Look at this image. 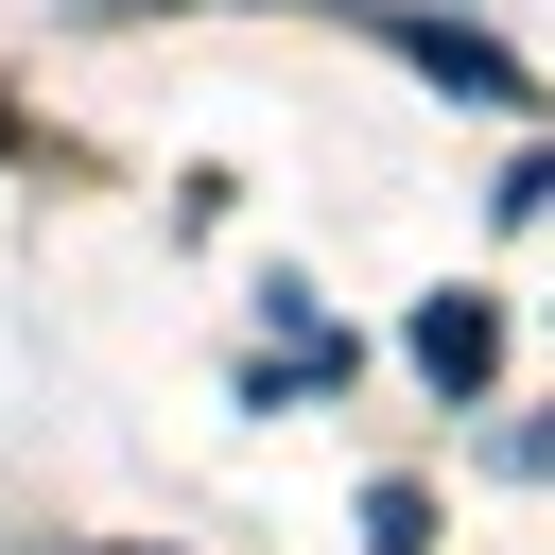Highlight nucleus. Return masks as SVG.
Here are the masks:
<instances>
[{
  "label": "nucleus",
  "mask_w": 555,
  "mask_h": 555,
  "mask_svg": "<svg viewBox=\"0 0 555 555\" xmlns=\"http://www.w3.org/2000/svg\"><path fill=\"white\" fill-rule=\"evenodd\" d=\"M486 364H503V312H486V295H434V312H416V382H434V399H468Z\"/></svg>",
  "instance_id": "obj_2"
},
{
  "label": "nucleus",
  "mask_w": 555,
  "mask_h": 555,
  "mask_svg": "<svg viewBox=\"0 0 555 555\" xmlns=\"http://www.w3.org/2000/svg\"><path fill=\"white\" fill-rule=\"evenodd\" d=\"M330 17H364V35H399L434 87H468V104H538V69L503 52V35H468V17H416V0H330Z\"/></svg>",
  "instance_id": "obj_1"
},
{
  "label": "nucleus",
  "mask_w": 555,
  "mask_h": 555,
  "mask_svg": "<svg viewBox=\"0 0 555 555\" xmlns=\"http://www.w3.org/2000/svg\"><path fill=\"white\" fill-rule=\"evenodd\" d=\"M17 156H35V121H17V104H0V173H17Z\"/></svg>",
  "instance_id": "obj_4"
},
{
  "label": "nucleus",
  "mask_w": 555,
  "mask_h": 555,
  "mask_svg": "<svg viewBox=\"0 0 555 555\" xmlns=\"http://www.w3.org/2000/svg\"><path fill=\"white\" fill-rule=\"evenodd\" d=\"M503 451H520V468H555V416H520V434H503Z\"/></svg>",
  "instance_id": "obj_3"
}]
</instances>
